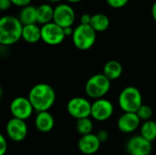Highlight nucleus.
Listing matches in <instances>:
<instances>
[{"instance_id": "6ab92c4d", "label": "nucleus", "mask_w": 156, "mask_h": 155, "mask_svg": "<svg viewBox=\"0 0 156 155\" xmlns=\"http://www.w3.org/2000/svg\"><path fill=\"white\" fill-rule=\"evenodd\" d=\"M17 17L19 18L20 22L23 24V26L37 23V7L34 5H31L21 7Z\"/></svg>"}, {"instance_id": "1a4fd4ad", "label": "nucleus", "mask_w": 156, "mask_h": 155, "mask_svg": "<svg viewBox=\"0 0 156 155\" xmlns=\"http://www.w3.org/2000/svg\"><path fill=\"white\" fill-rule=\"evenodd\" d=\"M34 111V107L28 97H16L10 103V112L13 117L17 119L24 121L29 119Z\"/></svg>"}, {"instance_id": "0eeeda50", "label": "nucleus", "mask_w": 156, "mask_h": 155, "mask_svg": "<svg viewBox=\"0 0 156 155\" xmlns=\"http://www.w3.org/2000/svg\"><path fill=\"white\" fill-rule=\"evenodd\" d=\"M67 111L69 114L76 120L90 117L91 103L85 98L74 97L68 101Z\"/></svg>"}, {"instance_id": "a211bd4d", "label": "nucleus", "mask_w": 156, "mask_h": 155, "mask_svg": "<svg viewBox=\"0 0 156 155\" xmlns=\"http://www.w3.org/2000/svg\"><path fill=\"white\" fill-rule=\"evenodd\" d=\"M54 16V7L49 4H42L37 7V19L40 25L52 22Z\"/></svg>"}, {"instance_id": "4468645a", "label": "nucleus", "mask_w": 156, "mask_h": 155, "mask_svg": "<svg viewBox=\"0 0 156 155\" xmlns=\"http://www.w3.org/2000/svg\"><path fill=\"white\" fill-rule=\"evenodd\" d=\"M101 142L99 140L97 134L89 133L82 135L78 142V148L80 153L86 155H91L96 153L100 147Z\"/></svg>"}, {"instance_id": "2f4dec72", "label": "nucleus", "mask_w": 156, "mask_h": 155, "mask_svg": "<svg viewBox=\"0 0 156 155\" xmlns=\"http://www.w3.org/2000/svg\"><path fill=\"white\" fill-rule=\"evenodd\" d=\"M68 3H70V4H77V3H80L83 0H66Z\"/></svg>"}, {"instance_id": "6e6552de", "label": "nucleus", "mask_w": 156, "mask_h": 155, "mask_svg": "<svg viewBox=\"0 0 156 155\" xmlns=\"http://www.w3.org/2000/svg\"><path fill=\"white\" fill-rule=\"evenodd\" d=\"M76 19V13L69 4H58L54 7L53 22L63 28L72 26Z\"/></svg>"}, {"instance_id": "9b49d317", "label": "nucleus", "mask_w": 156, "mask_h": 155, "mask_svg": "<svg viewBox=\"0 0 156 155\" xmlns=\"http://www.w3.org/2000/svg\"><path fill=\"white\" fill-rule=\"evenodd\" d=\"M126 151L129 155H150L153 151V144L141 134L135 135L126 143Z\"/></svg>"}, {"instance_id": "4be33fe9", "label": "nucleus", "mask_w": 156, "mask_h": 155, "mask_svg": "<svg viewBox=\"0 0 156 155\" xmlns=\"http://www.w3.org/2000/svg\"><path fill=\"white\" fill-rule=\"evenodd\" d=\"M76 130L78 133L80 134L81 136L91 133L93 130V122L90 119V117L79 119L77 120V122H76Z\"/></svg>"}, {"instance_id": "b1692460", "label": "nucleus", "mask_w": 156, "mask_h": 155, "mask_svg": "<svg viewBox=\"0 0 156 155\" xmlns=\"http://www.w3.org/2000/svg\"><path fill=\"white\" fill-rule=\"evenodd\" d=\"M130 0H106L107 4L113 8H122L128 4Z\"/></svg>"}, {"instance_id": "cd10ccee", "label": "nucleus", "mask_w": 156, "mask_h": 155, "mask_svg": "<svg viewBox=\"0 0 156 155\" xmlns=\"http://www.w3.org/2000/svg\"><path fill=\"white\" fill-rule=\"evenodd\" d=\"M12 5L11 0H0V9L2 11H5L10 8Z\"/></svg>"}, {"instance_id": "c756f323", "label": "nucleus", "mask_w": 156, "mask_h": 155, "mask_svg": "<svg viewBox=\"0 0 156 155\" xmlns=\"http://www.w3.org/2000/svg\"><path fill=\"white\" fill-rule=\"evenodd\" d=\"M73 31H74V28H72V26H68V27L64 28V32H65L66 37H71L73 34Z\"/></svg>"}, {"instance_id": "39448f33", "label": "nucleus", "mask_w": 156, "mask_h": 155, "mask_svg": "<svg viewBox=\"0 0 156 155\" xmlns=\"http://www.w3.org/2000/svg\"><path fill=\"white\" fill-rule=\"evenodd\" d=\"M97 32L90 25L80 24L74 28L71 36L74 46L80 50H88L93 47L96 42Z\"/></svg>"}, {"instance_id": "5701e85b", "label": "nucleus", "mask_w": 156, "mask_h": 155, "mask_svg": "<svg viewBox=\"0 0 156 155\" xmlns=\"http://www.w3.org/2000/svg\"><path fill=\"white\" fill-rule=\"evenodd\" d=\"M136 113L138 114V116L141 119V121L145 122V121L151 120L152 115H153V110H152V108L150 106L143 104L139 108V110L136 111Z\"/></svg>"}, {"instance_id": "f257e3e1", "label": "nucleus", "mask_w": 156, "mask_h": 155, "mask_svg": "<svg viewBox=\"0 0 156 155\" xmlns=\"http://www.w3.org/2000/svg\"><path fill=\"white\" fill-rule=\"evenodd\" d=\"M34 110L37 112L49 111L55 103L56 92L52 86L48 83H38L33 86L28 93Z\"/></svg>"}, {"instance_id": "bb28decb", "label": "nucleus", "mask_w": 156, "mask_h": 155, "mask_svg": "<svg viewBox=\"0 0 156 155\" xmlns=\"http://www.w3.org/2000/svg\"><path fill=\"white\" fill-rule=\"evenodd\" d=\"M32 0H11L12 5H16V6H19V7H24L26 5H30Z\"/></svg>"}, {"instance_id": "dca6fc26", "label": "nucleus", "mask_w": 156, "mask_h": 155, "mask_svg": "<svg viewBox=\"0 0 156 155\" xmlns=\"http://www.w3.org/2000/svg\"><path fill=\"white\" fill-rule=\"evenodd\" d=\"M22 38L30 44H34L41 40V27H39L37 23L24 25L22 31Z\"/></svg>"}, {"instance_id": "2eb2a0df", "label": "nucleus", "mask_w": 156, "mask_h": 155, "mask_svg": "<svg viewBox=\"0 0 156 155\" xmlns=\"http://www.w3.org/2000/svg\"><path fill=\"white\" fill-rule=\"evenodd\" d=\"M55 125V120L48 111L37 112L35 118V126L40 132L47 133L52 131Z\"/></svg>"}, {"instance_id": "412c9836", "label": "nucleus", "mask_w": 156, "mask_h": 155, "mask_svg": "<svg viewBox=\"0 0 156 155\" xmlns=\"http://www.w3.org/2000/svg\"><path fill=\"white\" fill-rule=\"evenodd\" d=\"M140 132L143 137L153 143L156 140V122L152 120L144 122L141 125Z\"/></svg>"}, {"instance_id": "473e14b6", "label": "nucleus", "mask_w": 156, "mask_h": 155, "mask_svg": "<svg viewBox=\"0 0 156 155\" xmlns=\"http://www.w3.org/2000/svg\"><path fill=\"white\" fill-rule=\"evenodd\" d=\"M48 2H50V3H58V2H60L61 0H48Z\"/></svg>"}, {"instance_id": "20e7f679", "label": "nucleus", "mask_w": 156, "mask_h": 155, "mask_svg": "<svg viewBox=\"0 0 156 155\" xmlns=\"http://www.w3.org/2000/svg\"><path fill=\"white\" fill-rule=\"evenodd\" d=\"M111 81L103 73L91 76L85 84L86 95L94 100L103 98L111 90Z\"/></svg>"}, {"instance_id": "aec40b11", "label": "nucleus", "mask_w": 156, "mask_h": 155, "mask_svg": "<svg viewBox=\"0 0 156 155\" xmlns=\"http://www.w3.org/2000/svg\"><path fill=\"white\" fill-rule=\"evenodd\" d=\"M90 25L96 32H104L110 26V18L105 14L97 13L91 16Z\"/></svg>"}, {"instance_id": "7ed1b4c3", "label": "nucleus", "mask_w": 156, "mask_h": 155, "mask_svg": "<svg viewBox=\"0 0 156 155\" xmlns=\"http://www.w3.org/2000/svg\"><path fill=\"white\" fill-rule=\"evenodd\" d=\"M118 103L123 112H136L143 105L142 93L136 87H126L119 94Z\"/></svg>"}, {"instance_id": "a878e982", "label": "nucleus", "mask_w": 156, "mask_h": 155, "mask_svg": "<svg viewBox=\"0 0 156 155\" xmlns=\"http://www.w3.org/2000/svg\"><path fill=\"white\" fill-rule=\"evenodd\" d=\"M97 136L99 138V140L102 143H105L108 139H109V132L105 130H101V131H99L98 133H97Z\"/></svg>"}, {"instance_id": "393cba45", "label": "nucleus", "mask_w": 156, "mask_h": 155, "mask_svg": "<svg viewBox=\"0 0 156 155\" xmlns=\"http://www.w3.org/2000/svg\"><path fill=\"white\" fill-rule=\"evenodd\" d=\"M7 142L5 137L1 134L0 135V155H5L7 152Z\"/></svg>"}, {"instance_id": "423d86ee", "label": "nucleus", "mask_w": 156, "mask_h": 155, "mask_svg": "<svg viewBox=\"0 0 156 155\" xmlns=\"http://www.w3.org/2000/svg\"><path fill=\"white\" fill-rule=\"evenodd\" d=\"M66 37L64 28L55 22H49L41 26V40L50 46L61 44Z\"/></svg>"}, {"instance_id": "f3484780", "label": "nucleus", "mask_w": 156, "mask_h": 155, "mask_svg": "<svg viewBox=\"0 0 156 155\" xmlns=\"http://www.w3.org/2000/svg\"><path fill=\"white\" fill-rule=\"evenodd\" d=\"M122 66L117 60H109L103 67V74L111 80L119 79L122 74Z\"/></svg>"}, {"instance_id": "ddd939ff", "label": "nucleus", "mask_w": 156, "mask_h": 155, "mask_svg": "<svg viewBox=\"0 0 156 155\" xmlns=\"http://www.w3.org/2000/svg\"><path fill=\"white\" fill-rule=\"evenodd\" d=\"M141 124V119L136 112H123L117 122L119 130L123 133L135 132Z\"/></svg>"}, {"instance_id": "f03ea898", "label": "nucleus", "mask_w": 156, "mask_h": 155, "mask_svg": "<svg viewBox=\"0 0 156 155\" xmlns=\"http://www.w3.org/2000/svg\"><path fill=\"white\" fill-rule=\"evenodd\" d=\"M23 24L18 17L6 15L0 19V44L11 46L22 38Z\"/></svg>"}, {"instance_id": "9d476101", "label": "nucleus", "mask_w": 156, "mask_h": 155, "mask_svg": "<svg viewBox=\"0 0 156 155\" xmlns=\"http://www.w3.org/2000/svg\"><path fill=\"white\" fill-rule=\"evenodd\" d=\"M114 111V107L112 101L107 99L101 98L91 103L90 117L97 122H105L109 120Z\"/></svg>"}, {"instance_id": "c85d7f7f", "label": "nucleus", "mask_w": 156, "mask_h": 155, "mask_svg": "<svg viewBox=\"0 0 156 155\" xmlns=\"http://www.w3.org/2000/svg\"><path fill=\"white\" fill-rule=\"evenodd\" d=\"M90 20H91V15L83 14V15L80 16V24H83V25H90Z\"/></svg>"}, {"instance_id": "f8f14e48", "label": "nucleus", "mask_w": 156, "mask_h": 155, "mask_svg": "<svg viewBox=\"0 0 156 155\" xmlns=\"http://www.w3.org/2000/svg\"><path fill=\"white\" fill-rule=\"evenodd\" d=\"M27 125L24 120L13 117L10 119L5 126V132L7 137L13 142H22L27 135Z\"/></svg>"}, {"instance_id": "7c9ffc66", "label": "nucleus", "mask_w": 156, "mask_h": 155, "mask_svg": "<svg viewBox=\"0 0 156 155\" xmlns=\"http://www.w3.org/2000/svg\"><path fill=\"white\" fill-rule=\"evenodd\" d=\"M152 16H153V18L154 19V21L156 22V1L154 3V5L152 6Z\"/></svg>"}]
</instances>
